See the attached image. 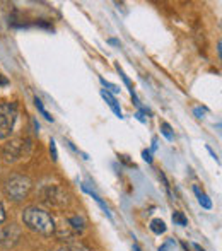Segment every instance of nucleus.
Listing matches in <instances>:
<instances>
[{
	"label": "nucleus",
	"instance_id": "nucleus-15",
	"mask_svg": "<svg viewBox=\"0 0 222 251\" xmlns=\"http://www.w3.org/2000/svg\"><path fill=\"white\" fill-rule=\"evenodd\" d=\"M193 113H195L197 118H203V113H205V109H202V108H195V109H193Z\"/></svg>",
	"mask_w": 222,
	"mask_h": 251
},
{
	"label": "nucleus",
	"instance_id": "nucleus-4",
	"mask_svg": "<svg viewBox=\"0 0 222 251\" xmlns=\"http://www.w3.org/2000/svg\"><path fill=\"white\" fill-rule=\"evenodd\" d=\"M21 152H23V140H12L3 147V157L7 162H14L21 157Z\"/></svg>",
	"mask_w": 222,
	"mask_h": 251
},
{
	"label": "nucleus",
	"instance_id": "nucleus-23",
	"mask_svg": "<svg viewBox=\"0 0 222 251\" xmlns=\"http://www.w3.org/2000/svg\"><path fill=\"white\" fill-rule=\"evenodd\" d=\"M195 250H197V251H205V250H202V248H200L198 245H195Z\"/></svg>",
	"mask_w": 222,
	"mask_h": 251
},
{
	"label": "nucleus",
	"instance_id": "nucleus-7",
	"mask_svg": "<svg viewBox=\"0 0 222 251\" xmlns=\"http://www.w3.org/2000/svg\"><path fill=\"white\" fill-rule=\"evenodd\" d=\"M193 192H195L197 199H198V203L202 205L203 208H207V210H210V208H212V201H210V199L205 195V193L200 192V190L197 188V186H195V188H193Z\"/></svg>",
	"mask_w": 222,
	"mask_h": 251
},
{
	"label": "nucleus",
	"instance_id": "nucleus-18",
	"mask_svg": "<svg viewBox=\"0 0 222 251\" xmlns=\"http://www.w3.org/2000/svg\"><path fill=\"white\" fill-rule=\"evenodd\" d=\"M74 251H91V250L87 248V246H84V245H79V246H75V248H74Z\"/></svg>",
	"mask_w": 222,
	"mask_h": 251
},
{
	"label": "nucleus",
	"instance_id": "nucleus-9",
	"mask_svg": "<svg viewBox=\"0 0 222 251\" xmlns=\"http://www.w3.org/2000/svg\"><path fill=\"white\" fill-rule=\"evenodd\" d=\"M69 222L72 224V227L75 229L77 232H80V231H84V221H82V217H70L69 219Z\"/></svg>",
	"mask_w": 222,
	"mask_h": 251
},
{
	"label": "nucleus",
	"instance_id": "nucleus-16",
	"mask_svg": "<svg viewBox=\"0 0 222 251\" xmlns=\"http://www.w3.org/2000/svg\"><path fill=\"white\" fill-rule=\"evenodd\" d=\"M5 221V210H3V205L0 203V224Z\"/></svg>",
	"mask_w": 222,
	"mask_h": 251
},
{
	"label": "nucleus",
	"instance_id": "nucleus-13",
	"mask_svg": "<svg viewBox=\"0 0 222 251\" xmlns=\"http://www.w3.org/2000/svg\"><path fill=\"white\" fill-rule=\"evenodd\" d=\"M50 154H51V159H53V161L58 159V152H56V146H55V140L53 139L50 140Z\"/></svg>",
	"mask_w": 222,
	"mask_h": 251
},
{
	"label": "nucleus",
	"instance_id": "nucleus-24",
	"mask_svg": "<svg viewBox=\"0 0 222 251\" xmlns=\"http://www.w3.org/2000/svg\"><path fill=\"white\" fill-rule=\"evenodd\" d=\"M0 243H2V232H0Z\"/></svg>",
	"mask_w": 222,
	"mask_h": 251
},
{
	"label": "nucleus",
	"instance_id": "nucleus-21",
	"mask_svg": "<svg viewBox=\"0 0 222 251\" xmlns=\"http://www.w3.org/2000/svg\"><path fill=\"white\" fill-rule=\"evenodd\" d=\"M157 149V139H152V151Z\"/></svg>",
	"mask_w": 222,
	"mask_h": 251
},
{
	"label": "nucleus",
	"instance_id": "nucleus-25",
	"mask_svg": "<svg viewBox=\"0 0 222 251\" xmlns=\"http://www.w3.org/2000/svg\"><path fill=\"white\" fill-rule=\"evenodd\" d=\"M58 251H67V250H58Z\"/></svg>",
	"mask_w": 222,
	"mask_h": 251
},
{
	"label": "nucleus",
	"instance_id": "nucleus-6",
	"mask_svg": "<svg viewBox=\"0 0 222 251\" xmlns=\"http://www.w3.org/2000/svg\"><path fill=\"white\" fill-rule=\"evenodd\" d=\"M150 231L157 236L164 234V232H166V224H164V221H161V219H152V221H150Z\"/></svg>",
	"mask_w": 222,
	"mask_h": 251
},
{
	"label": "nucleus",
	"instance_id": "nucleus-19",
	"mask_svg": "<svg viewBox=\"0 0 222 251\" xmlns=\"http://www.w3.org/2000/svg\"><path fill=\"white\" fill-rule=\"evenodd\" d=\"M207 151H209V154H210V155H212V157H214V159H216V161H217V162H219V157H217V154H216V152H214L212 149H210V147H209V146H207Z\"/></svg>",
	"mask_w": 222,
	"mask_h": 251
},
{
	"label": "nucleus",
	"instance_id": "nucleus-5",
	"mask_svg": "<svg viewBox=\"0 0 222 251\" xmlns=\"http://www.w3.org/2000/svg\"><path fill=\"white\" fill-rule=\"evenodd\" d=\"M101 96H103L104 100H106V102L110 104V108L113 109V113H115V115L118 116V118H123V113H122V109H120V104H118V101L115 100V96L108 93L106 89L101 91Z\"/></svg>",
	"mask_w": 222,
	"mask_h": 251
},
{
	"label": "nucleus",
	"instance_id": "nucleus-17",
	"mask_svg": "<svg viewBox=\"0 0 222 251\" xmlns=\"http://www.w3.org/2000/svg\"><path fill=\"white\" fill-rule=\"evenodd\" d=\"M3 86H9V80H7L2 74H0V87H3Z\"/></svg>",
	"mask_w": 222,
	"mask_h": 251
},
{
	"label": "nucleus",
	"instance_id": "nucleus-12",
	"mask_svg": "<svg viewBox=\"0 0 222 251\" xmlns=\"http://www.w3.org/2000/svg\"><path fill=\"white\" fill-rule=\"evenodd\" d=\"M99 80H101V84H103V86L106 87L108 93H110V94H111V93H115V94H116V93H120V87H118V86H115V84L108 82V80H106V79H103V77H101Z\"/></svg>",
	"mask_w": 222,
	"mask_h": 251
},
{
	"label": "nucleus",
	"instance_id": "nucleus-20",
	"mask_svg": "<svg viewBox=\"0 0 222 251\" xmlns=\"http://www.w3.org/2000/svg\"><path fill=\"white\" fill-rule=\"evenodd\" d=\"M137 120H139V122H142V123H146V118H144V116H142V113H137Z\"/></svg>",
	"mask_w": 222,
	"mask_h": 251
},
{
	"label": "nucleus",
	"instance_id": "nucleus-10",
	"mask_svg": "<svg viewBox=\"0 0 222 251\" xmlns=\"http://www.w3.org/2000/svg\"><path fill=\"white\" fill-rule=\"evenodd\" d=\"M173 222L178 226H186L188 224V221H186V217L183 215V212H174L173 214Z\"/></svg>",
	"mask_w": 222,
	"mask_h": 251
},
{
	"label": "nucleus",
	"instance_id": "nucleus-14",
	"mask_svg": "<svg viewBox=\"0 0 222 251\" xmlns=\"http://www.w3.org/2000/svg\"><path fill=\"white\" fill-rule=\"evenodd\" d=\"M142 157H144V161L150 164V162H152V152H150V151H144L142 152Z\"/></svg>",
	"mask_w": 222,
	"mask_h": 251
},
{
	"label": "nucleus",
	"instance_id": "nucleus-3",
	"mask_svg": "<svg viewBox=\"0 0 222 251\" xmlns=\"http://www.w3.org/2000/svg\"><path fill=\"white\" fill-rule=\"evenodd\" d=\"M17 120V108L14 102L0 106V139H7L12 133L14 123Z\"/></svg>",
	"mask_w": 222,
	"mask_h": 251
},
{
	"label": "nucleus",
	"instance_id": "nucleus-11",
	"mask_svg": "<svg viewBox=\"0 0 222 251\" xmlns=\"http://www.w3.org/2000/svg\"><path fill=\"white\" fill-rule=\"evenodd\" d=\"M161 132H163V135L166 137L168 140H173V139H174V135H173V132H171V126H169L166 122L161 123Z\"/></svg>",
	"mask_w": 222,
	"mask_h": 251
},
{
	"label": "nucleus",
	"instance_id": "nucleus-1",
	"mask_svg": "<svg viewBox=\"0 0 222 251\" xmlns=\"http://www.w3.org/2000/svg\"><path fill=\"white\" fill-rule=\"evenodd\" d=\"M23 222L27 226V229L41 236H51L55 232L53 217L50 215V212L40 207H27L23 212Z\"/></svg>",
	"mask_w": 222,
	"mask_h": 251
},
{
	"label": "nucleus",
	"instance_id": "nucleus-8",
	"mask_svg": "<svg viewBox=\"0 0 222 251\" xmlns=\"http://www.w3.org/2000/svg\"><path fill=\"white\" fill-rule=\"evenodd\" d=\"M34 106H36V108H38V111H40L41 113V115H43L45 116V118H47L48 120V122H53V116H51L50 115V113H48L47 111V109H45V106H43V102H41V100H40V98H34Z\"/></svg>",
	"mask_w": 222,
	"mask_h": 251
},
{
	"label": "nucleus",
	"instance_id": "nucleus-2",
	"mask_svg": "<svg viewBox=\"0 0 222 251\" xmlns=\"http://www.w3.org/2000/svg\"><path fill=\"white\" fill-rule=\"evenodd\" d=\"M31 186H33V183H31V179L27 176L12 175L3 181V192L14 201H21L29 195Z\"/></svg>",
	"mask_w": 222,
	"mask_h": 251
},
{
	"label": "nucleus",
	"instance_id": "nucleus-22",
	"mask_svg": "<svg viewBox=\"0 0 222 251\" xmlns=\"http://www.w3.org/2000/svg\"><path fill=\"white\" fill-rule=\"evenodd\" d=\"M110 43H111V45H120V41H116V40H110Z\"/></svg>",
	"mask_w": 222,
	"mask_h": 251
}]
</instances>
